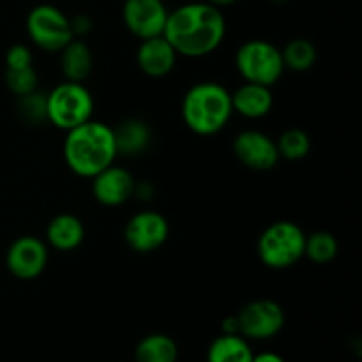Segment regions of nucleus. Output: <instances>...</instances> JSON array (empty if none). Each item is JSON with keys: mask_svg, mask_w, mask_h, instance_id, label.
I'll return each instance as SVG.
<instances>
[{"mask_svg": "<svg viewBox=\"0 0 362 362\" xmlns=\"http://www.w3.org/2000/svg\"><path fill=\"white\" fill-rule=\"evenodd\" d=\"M163 35L179 57L202 59L214 53L225 41V14L207 2L184 4L170 11Z\"/></svg>", "mask_w": 362, "mask_h": 362, "instance_id": "obj_1", "label": "nucleus"}, {"mask_svg": "<svg viewBox=\"0 0 362 362\" xmlns=\"http://www.w3.org/2000/svg\"><path fill=\"white\" fill-rule=\"evenodd\" d=\"M66 133L64 159L71 172L78 177L92 179L95 173L113 165L119 156L113 129L108 124L90 119Z\"/></svg>", "mask_w": 362, "mask_h": 362, "instance_id": "obj_2", "label": "nucleus"}, {"mask_svg": "<svg viewBox=\"0 0 362 362\" xmlns=\"http://www.w3.org/2000/svg\"><path fill=\"white\" fill-rule=\"evenodd\" d=\"M180 113L187 129L200 136H212L232 119V98L221 83L200 81L184 94Z\"/></svg>", "mask_w": 362, "mask_h": 362, "instance_id": "obj_3", "label": "nucleus"}, {"mask_svg": "<svg viewBox=\"0 0 362 362\" xmlns=\"http://www.w3.org/2000/svg\"><path fill=\"white\" fill-rule=\"evenodd\" d=\"M306 233L292 221H274L260 233L257 253L262 264L274 271L290 269L304 257Z\"/></svg>", "mask_w": 362, "mask_h": 362, "instance_id": "obj_4", "label": "nucleus"}, {"mask_svg": "<svg viewBox=\"0 0 362 362\" xmlns=\"http://www.w3.org/2000/svg\"><path fill=\"white\" fill-rule=\"evenodd\" d=\"M94 98L83 83L62 81L46 94V119L62 131H69L92 119Z\"/></svg>", "mask_w": 362, "mask_h": 362, "instance_id": "obj_5", "label": "nucleus"}, {"mask_svg": "<svg viewBox=\"0 0 362 362\" xmlns=\"http://www.w3.org/2000/svg\"><path fill=\"white\" fill-rule=\"evenodd\" d=\"M235 67L244 81L272 87L285 71L281 49L265 39H250L235 53Z\"/></svg>", "mask_w": 362, "mask_h": 362, "instance_id": "obj_6", "label": "nucleus"}, {"mask_svg": "<svg viewBox=\"0 0 362 362\" xmlns=\"http://www.w3.org/2000/svg\"><path fill=\"white\" fill-rule=\"evenodd\" d=\"M27 34L37 48L49 53H59L74 39L71 18L52 4L32 7L27 16Z\"/></svg>", "mask_w": 362, "mask_h": 362, "instance_id": "obj_7", "label": "nucleus"}, {"mask_svg": "<svg viewBox=\"0 0 362 362\" xmlns=\"http://www.w3.org/2000/svg\"><path fill=\"white\" fill-rule=\"evenodd\" d=\"M235 317L239 334L246 339H271L285 327V311L272 299L251 300L240 308Z\"/></svg>", "mask_w": 362, "mask_h": 362, "instance_id": "obj_8", "label": "nucleus"}, {"mask_svg": "<svg viewBox=\"0 0 362 362\" xmlns=\"http://www.w3.org/2000/svg\"><path fill=\"white\" fill-rule=\"evenodd\" d=\"M168 219L158 211H140L131 216L124 228V240L134 253L147 255L168 240Z\"/></svg>", "mask_w": 362, "mask_h": 362, "instance_id": "obj_9", "label": "nucleus"}, {"mask_svg": "<svg viewBox=\"0 0 362 362\" xmlns=\"http://www.w3.org/2000/svg\"><path fill=\"white\" fill-rule=\"evenodd\" d=\"M7 271L18 279L39 278L48 265V246L34 235H21L11 243L6 253Z\"/></svg>", "mask_w": 362, "mask_h": 362, "instance_id": "obj_10", "label": "nucleus"}, {"mask_svg": "<svg viewBox=\"0 0 362 362\" xmlns=\"http://www.w3.org/2000/svg\"><path fill=\"white\" fill-rule=\"evenodd\" d=\"M168 13L163 0H124L122 4L124 25L140 41L163 35Z\"/></svg>", "mask_w": 362, "mask_h": 362, "instance_id": "obj_11", "label": "nucleus"}, {"mask_svg": "<svg viewBox=\"0 0 362 362\" xmlns=\"http://www.w3.org/2000/svg\"><path fill=\"white\" fill-rule=\"evenodd\" d=\"M232 148L239 163L255 172H269L281 159L274 138L258 129H246L237 134Z\"/></svg>", "mask_w": 362, "mask_h": 362, "instance_id": "obj_12", "label": "nucleus"}, {"mask_svg": "<svg viewBox=\"0 0 362 362\" xmlns=\"http://www.w3.org/2000/svg\"><path fill=\"white\" fill-rule=\"evenodd\" d=\"M133 173L122 166L110 165L92 177V194L105 207H119L134 194Z\"/></svg>", "mask_w": 362, "mask_h": 362, "instance_id": "obj_13", "label": "nucleus"}, {"mask_svg": "<svg viewBox=\"0 0 362 362\" xmlns=\"http://www.w3.org/2000/svg\"><path fill=\"white\" fill-rule=\"evenodd\" d=\"M177 52L166 41L165 35H156L140 41L136 49L138 67L148 78H163L173 71L177 64Z\"/></svg>", "mask_w": 362, "mask_h": 362, "instance_id": "obj_14", "label": "nucleus"}, {"mask_svg": "<svg viewBox=\"0 0 362 362\" xmlns=\"http://www.w3.org/2000/svg\"><path fill=\"white\" fill-rule=\"evenodd\" d=\"M230 98H232L233 113H239L246 119H262L269 115L274 106L271 87L251 83V81H244L240 87L230 92Z\"/></svg>", "mask_w": 362, "mask_h": 362, "instance_id": "obj_15", "label": "nucleus"}, {"mask_svg": "<svg viewBox=\"0 0 362 362\" xmlns=\"http://www.w3.org/2000/svg\"><path fill=\"white\" fill-rule=\"evenodd\" d=\"M113 138H115L117 154L126 158L144 154L152 141V129L145 120L131 117L119 122V126L112 127Z\"/></svg>", "mask_w": 362, "mask_h": 362, "instance_id": "obj_16", "label": "nucleus"}, {"mask_svg": "<svg viewBox=\"0 0 362 362\" xmlns=\"http://www.w3.org/2000/svg\"><path fill=\"white\" fill-rule=\"evenodd\" d=\"M60 71L67 81L83 83L94 69V57L88 45L74 37L60 49Z\"/></svg>", "mask_w": 362, "mask_h": 362, "instance_id": "obj_17", "label": "nucleus"}, {"mask_svg": "<svg viewBox=\"0 0 362 362\" xmlns=\"http://www.w3.org/2000/svg\"><path fill=\"white\" fill-rule=\"evenodd\" d=\"M85 226L74 214H59L46 226V243L57 251H73L83 243Z\"/></svg>", "mask_w": 362, "mask_h": 362, "instance_id": "obj_18", "label": "nucleus"}, {"mask_svg": "<svg viewBox=\"0 0 362 362\" xmlns=\"http://www.w3.org/2000/svg\"><path fill=\"white\" fill-rule=\"evenodd\" d=\"M253 349L250 339L240 334H219L207 349V362H251Z\"/></svg>", "mask_w": 362, "mask_h": 362, "instance_id": "obj_19", "label": "nucleus"}, {"mask_svg": "<svg viewBox=\"0 0 362 362\" xmlns=\"http://www.w3.org/2000/svg\"><path fill=\"white\" fill-rule=\"evenodd\" d=\"M136 362H177L179 361V346L175 339L163 332H154L138 341L134 349Z\"/></svg>", "mask_w": 362, "mask_h": 362, "instance_id": "obj_20", "label": "nucleus"}, {"mask_svg": "<svg viewBox=\"0 0 362 362\" xmlns=\"http://www.w3.org/2000/svg\"><path fill=\"white\" fill-rule=\"evenodd\" d=\"M281 57L285 69H292L296 73H306L315 66L318 53L313 42L299 37L286 42L285 48L281 49Z\"/></svg>", "mask_w": 362, "mask_h": 362, "instance_id": "obj_21", "label": "nucleus"}, {"mask_svg": "<svg viewBox=\"0 0 362 362\" xmlns=\"http://www.w3.org/2000/svg\"><path fill=\"white\" fill-rule=\"evenodd\" d=\"M338 240L331 232H313L306 235L304 243V257L310 258L313 264L325 265L332 262L338 255Z\"/></svg>", "mask_w": 362, "mask_h": 362, "instance_id": "obj_22", "label": "nucleus"}, {"mask_svg": "<svg viewBox=\"0 0 362 362\" xmlns=\"http://www.w3.org/2000/svg\"><path fill=\"white\" fill-rule=\"evenodd\" d=\"M276 145H278L279 158H285L288 161L304 159L311 151L310 134L299 127H290V129L283 131L276 140Z\"/></svg>", "mask_w": 362, "mask_h": 362, "instance_id": "obj_23", "label": "nucleus"}, {"mask_svg": "<svg viewBox=\"0 0 362 362\" xmlns=\"http://www.w3.org/2000/svg\"><path fill=\"white\" fill-rule=\"evenodd\" d=\"M6 83L14 95L23 98V95L37 90L39 76L34 66L21 67V69H6Z\"/></svg>", "mask_w": 362, "mask_h": 362, "instance_id": "obj_24", "label": "nucleus"}, {"mask_svg": "<svg viewBox=\"0 0 362 362\" xmlns=\"http://www.w3.org/2000/svg\"><path fill=\"white\" fill-rule=\"evenodd\" d=\"M18 110L28 124L46 122V94L34 90L32 94L23 95L18 103Z\"/></svg>", "mask_w": 362, "mask_h": 362, "instance_id": "obj_25", "label": "nucleus"}, {"mask_svg": "<svg viewBox=\"0 0 362 362\" xmlns=\"http://www.w3.org/2000/svg\"><path fill=\"white\" fill-rule=\"evenodd\" d=\"M34 66V57L28 46L13 45L6 52V69H21V67Z\"/></svg>", "mask_w": 362, "mask_h": 362, "instance_id": "obj_26", "label": "nucleus"}, {"mask_svg": "<svg viewBox=\"0 0 362 362\" xmlns=\"http://www.w3.org/2000/svg\"><path fill=\"white\" fill-rule=\"evenodd\" d=\"M71 30H73V35L76 37V35H87L88 32L92 30V20L88 16H85V14H80V16H74L73 20H71Z\"/></svg>", "mask_w": 362, "mask_h": 362, "instance_id": "obj_27", "label": "nucleus"}, {"mask_svg": "<svg viewBox=\"0 0 362 362\" xmlns=\"http://www.w3.org/2000/svg\"><path fill=\"white\" fill-rule=\"evenodd\" d=\"M221 331L223 334H239V324H237L235 315L226 317L225 320L221 322Z\"/></svg>", "mask_w": 362, "mask_h": 362, "instance_id": "obj_28", "label": "nucleus"}, {"mask_svg": "<svg viewBox=\"0 0 362 362\" xmlns=\"http://www.w3.org/2000/svg\"><path fill=\"white\" fill-rule=\"evenodd\" d=\"M251 362H285V359L276 352H260L255 354Z\"/></svg>", "mask_w": 362, "mask_h": 362, "instance_id": "obj_29", "label": "nucleus"}, {"mask_svg": "<svg viewBox=\"0 0 362 362\" xmlns=\"http://www.w3.org/2000/svg\"><path fill=\"white\" fill-rule=\"evenodd\" d=\"M204 2L211 4V6L218 7V9H223V7H228L232 6V4H235L237 0H204Z\"/></svg>", "mask_w": 362, "mask_h": 362, "instance_id": "obj_30", "label": "nucleus"}, {"mask_svg": "<svg viewBox=\"0 0 362 362\" xmlns=\"http://www.w3.org/2000/svg\"><path fill=\"white\" fill-rule=\"evenodd\" d=\"M269 2H272V4H285V2H288V0H269Z\"/></svg>", "mask_w": 362, "mask_h": 362, "instance_id": "obj_31", "label": "nucleus"}]
</instances>
